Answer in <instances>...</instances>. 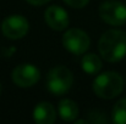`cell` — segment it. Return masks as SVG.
I'll return each instance as SVG.
<instances>
[{"instance_id": "obj_1", "label": "cell", "mask_w": 126, "mask_h": 124, "mask_svg": "<svg viewBox=\"0 0 126 124\" xmlns=\"http://www.w3.org/2000/svg\"><path fill=\"white\" fill-rule=\"evenodd\" d=\"M100 56L108 62H119L126 56V33L120 29L107 31L98 41Z\"/></svg>"}, {"instance_id": "obj_2", "label": "cell", "mask_w": 126, "mask_h": 124, "mask_svg": "<svg viewBox=\"0 0 126 124\" xmlns=\"http://www.w3.org/2000/svg\"><path fill=\"white\" fill-rule=\"evenodd\" d=\"M94 94L104 100H110L120 95L124 90V79L116 72H104L93 80Z\"/></svg>"}, {"instance_id": "obj_3", "label": "cell", "mask_w": 126, "mask_h": 124, "mask_svg": "<svg viewBox=\"0 0 126 124\" xmlns=\"http://www.w3.org/2000/svg\"><path fill=\"white\" fill-rule=\"evenodd\" d=\"M74 76L72 72L65 66H56L48 72L47 89L54 96L65 95L72 86Z\"/></svg>"}, {"instance_id": "obj_4", "label": "cell", "mask_w": 126, "mask_h": 124, "mask_svg": "<svg viewBox=\"0 0 126 124\" xmlns=\"http://www.w3.org/2000/svg\"><path fill=\"white\" fill-rule=\"evenodd\" d=\"M99 16L110 26H123L126 23V5L116 0L104 1L99 6Z\"/></svg>"}, {"instance_id": "obj_5", "label": "cell", "mask_w": 126, "mask_h": 124, "mask_svg": "<svg viewBox=\"0 0 126 124\" xmlns=\"http://www.w3.org/2000/svg\"><path fill=\"white\" fill-rule=\"evenodd\" d=\"M63 45L69 52L74 55H82L89 49L91 39L82 29L70 28L63 35Z\"/></svg>"}, {"instance_id": "obj_6", "label": "cell", "mask_w": 126, "mask_h": 124, "mask_svg": "<svg viewBox=\"0 0 126 124\" xmlns=\"http://www.w3.org/2000/svg\"><path fill=\"white\" fill-rule=\"evenodd\" d=\"M30 29L28 21L26 17L21 15H11L7 16L1 22V32L2 34L11 40H17L23 38Z\"/></svg>"}, {"instance_id": "obj_7", "label": "cell", "mask_w": 126, "mask_h": 124, "mask_svg": "<svg viewBox=\"0 0 126 124\" xmlns=\"http://www.w3.org/2000/svg\"><path fill=\"white\" fill-rule=\"evenodd\" d=\"M12 82L20 88H31L41 78V71L31 63H22L14 68L11 73Z\"/></svg>"}, {"instance_id": "obj_8", "label": "cell", "mask_w": 126, "mask_h": 124, "mask_svg": "<svg viewBox=\"0 0 126 124\" xmlns=\"http://www.w3.org/2000/svg\"><path fill=\"white\" fill-rule=\"evenodd\" d=\"M44 18H45L47 24L51 29L59 31V32L66 29L70 23L67 12L58 5H51L50 7H48L44 12Z\"/></svg>"}, {"instance_id": "obj_9", "label": "cell", "mask_w": 126, "mask_h": 124, "mask_svg": "<svg viewBox=\"0 0 126 124\" xmlns=\"http://www.w3.org/2000/svg\"><path fill=\"white\" fill-rule=\"evenodd\" d=\"M33 119L37 124H53L56 119L55 108L49 102H39L34 107Z\"/></svg>"}, {"instance_id": "obj_10", "label": "cell", "mask_w": 126, "mask_h": 124, "mask_svg": "<svg viewBox=\"0 0 126 124\" xmlns=\"http://www.w3.org/2000/svg\"><path fill=\"white\" fill-rule=\"evenodd\" d=\"M58 112H59V116L61 117L63 121H65V122H75L76 118L79 117L80 110H79V106H77V103L75 101H72L70 99H63L59 102Z\"/></svg>"}, {"instance_id": "obj_11", "label": "cell", "mask_w": 126, "mask_h": 124, "mask_svg": "<svg viewBox=\"0 0 126 124\" xmlns=\"http://www.w3.org/2000/svg\"><path fill=\"white\" fill-rule=\"evenodd\" d=\"M82 69L87 74H97L102 69V61L95 54H86L81 60Z\"/></svg>"}, {"instance_id": "obj_12", "label": "cell", "mask_w": 126, "mask_h": 124, "mask_svg": "<svg viewBox=\"0 0 126 124\" xmlns=\"http://www.w3.org/2000/svg\"><path fill=\"white\" fill-rule=\"evenodd\" d=\"M111 119L116 124H126V97L115 103L111 112Z\"/></svg>"}, {"instance_id": "obj_13", "label": "cell", "mask_w": 126, "mask_h": 124, "mask_svg": "<svg viewBox=\"0 0 126 124\" xmlns=\"http://www.w3.org/2000/svg\"><path fill=\"white\" fill-rule=\"evenodd\" d=\"M88 122H92V123H105L107 122V118L102 113V112H98V111H93L88 114Z\"/></svg>"}, {"instance_id": "obj_14", "label": "cell", "mask_w": 126, "mask_h": 124, "mask_svg": "<svg viewBox=\"0 0 126 124\" xmlns=\"http://www.w3.org/2000/svg\"><path fill=\"white\" fill-rule=\"evenodd\" d=\"M64 2L74 9H83L89 2V0H64Z\"/></svg>"}, {"instance_id": "obj_15", "label": "cell", "mask_w": 126, "mask_h": 124, "mask_svg": "<svg viewBox=\"0 0 126 124\" xmlns=\"http://www.w3.org/2000/svg\"><path fill=\"white\" fill-rule=\"evenodd\" d=\"M28 4L31 5H34V6H41V5H44V4H48L50 0H26Z\"/></svg>"}, {"instance_id": "obj_16", "label": "cell", "mask_w": 126, "mask_h": 124, "mask_svg": "<svg viewBox=\"0 0 126 124\" xmlns=\"http://www.w3.org/2000/svg\"><path fill=\"white\" fill-rule=\"evenodd\" d=\"M75 123H76V124H80V123H88V121H87V119H79V121H75Z\"/></svg>"}, {"instance_id": "obj_17", "label": "cell", "mask_w": 126, "mask_h": 124, "mask_svg": "<svg viewBox=\"0 0 126 124\" xmlns=\"http://www.w3.org/2000/svg\"><path fill=\"white\" fill-rule=\"evenodd\" d=\"M0 92H1V84H0Z\"/></svg>"}]
</instances>
